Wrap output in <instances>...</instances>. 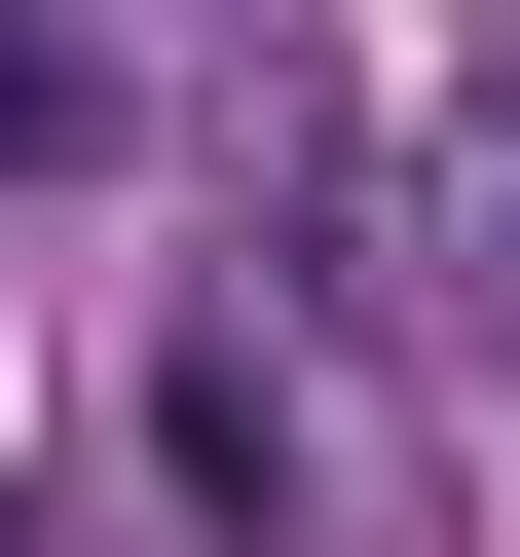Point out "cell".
Listing matches in <instances>:
<instances>
[{"instance_id": "6da1fadb", "label": "cell", "mask_w": 520, "mask_h": 557, "mask_svg": "<svg viewBox=\"0 0 520 557\" xmlns=\"http://www.w3.org/2000/svg\"><path fill=\"white\" fill-rule=\"evenodd\" d=\"M149 446H186V520H298V372H260V335H186V372H149Z\"/></svg>"}, {"instance_id": "7a4b0ae2", "label": "cell", "mask_w": 520, "mask_h": 557, "mask_svg": "<svg viewBox=\"0 0 520 557\" xmlns=\"http://www.w3.org/2000/svg\"><path fill=\"white\" fill-rule=\"evenodd\" d=\"M38 149H112V75H75V0H0V186Z\"/></svg>"}]
</instances>
